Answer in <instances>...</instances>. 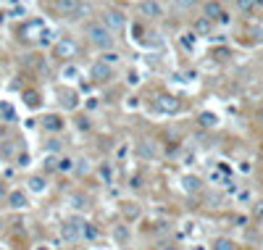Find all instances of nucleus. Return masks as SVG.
<instances>
[{
    "label": "nucleus",
    "instance_id": "1",
    "mask_svg": "<svg viewBox=\"0 0 263 250\" xmlns=\"http://www.w3.org/2000/svg\"><path fill=\"white\" fill-rule=\"evenodd\" d=\"M87 35H90V42L95 45L98 50H105V53L113 50V42H116V40H113V35L108 32L103 24H90V26H87Z\"/></svg>",
    "mask_w": 263,
    "mask_h": 250
},
{
    "label": "nucleus",
    "instance_id": "2",
    "mask_svg": "<svg viewBox=\"0 0 263 250\" xmlns=\"http://www.w3.org/2000/svg\"><path fill=\"white\" fill-rule=\"evenodd\" d=\"M82 232H84V221L76 216H69L64 224H61V237L66 242H79L82 240Z\"/></svg>",
    "mask_w": 263,
    "mask_h": 250
},
{
    "label": "nucleus",
    "instance_id": "3",
    "mask_svg": "<svg viewBox=\"0 0 263 250\" xmlns=\"http://www.w3.org/2000/svg\"><path fill=\"white\" fill-rule=\"evenodd\" d=\"M76 53H79V45H76L74 40H69V37H61L53 45V55L61 58V61H71Z\"/></svg>",
    "mask_w": 263,
    "mask_h": 250
},
{
    "label": "nucleus",
    "instance_id": "4",
    "mask_svg": "<svg viewBox=\"0 0 263 250\" xmlns=\"http://www.w3.org/2000/svg\"><path fill=\"white\" fill-rule=\"evenodd\" d=\"M124 24H127V19H124V13H121V11L108 8V11L103 13V26H105L111 35H119L121 29H124Z\"/></svg>",
    "mask_w": 263,
    "mask_h": 250
},
{
    "label": "nucleus",
    "instance_id": "5",
    "mask_svg": "<svg viewBox=\"0 0 263 250\" xmlns=\"http://www.w3.org/2000/svg\"><path fill=\"white\" fill-rule=\"evenodd\" d=\"M179 100L174 98V95H168V92H161V95L156 98V108L161 114H168V116H174V114H179Z\"/></svg>",
    "mask_w": 263,
    "mask_h": 250
},
{
    "label": "nucleus",
    "instance_id": "6",
    "mask_svg": "<svg viewBox=\"0 0 263 250\" xmlns=\"http://www.w3.org/2000/svg\"><path fill=\"white\" fill-rule=\"evenodd\" d=\"M82 11V0H55V13L58 16H76V13Z\"/></svg>",
    "mask_w": 263,
    "mask_h": 250
},
{
    "label": "nucleus",
    "instance_id": "7",
    "mask_svg": "<svg viewBox=\"0 0 263 250\" xmlns=\"http://www.w3.org/2000/svg\"><path fill=\"white\" fill-rule=\"evenodd\" d=\"M45 29H48V26H45V21H29V24H24L21 26V40H29V42H32V40H40V35L45 32Z\"/></svg>",
    "mask_w": 263,
    "mask_h": 250
},
{
    "label": "nucleus",
    "instance_id": "8",
    "mask_svg": "<svg viewBox=\"0 0 263 250\" xmlns=\"http://www.w3.org/2000/svg\"><path fill=\"white\" fill-rule=\"evenodd\" d=\"M90 74H92V79H95V82H108L113 76V69L108 64H103V61H95L92 69H90Z\"/></svg>",
    "mask_w": 263,
    "mask_h": 250
},
{
    "label": "nucleus",
    "instance_id": "9",
    "mask_svg": "<svg viewBox=\"0 0 263 250\" xmlns=\"http://www.w3.org/2000/svg\"><path fill=\"white\" fill-rule=\"evenodd\" d=\"M58 98H61V105H64L66 111H71V108L79 105V95H76V90H71V87H61Z\"/></svg>",
    "mask_w": 263,
    "mask_h": 250
},
{
    "label": "nucleus",
    "instance_id": "10",
    "mask_svg": "<svg viewBox=\"0 0 263 250\" xmlns=\"http://www.w3.org/2000/svg\"><path fill=\"white\" fill-rule=\"evenodd\" d=\"M6 200H8V206H11L13 211H24V208L29 206V198H26L24 190H11Z\"/></svg>",
    "mask_w": 263,
    "mask_h": 250
},
{
    "label": "nucleus",
    "instance_id": "11",
    "mask_svg": "<svg viewBox=\"0 0 263 250\" xmlns=\"http://www.w3.org/2000/svg\"><path fill=\"white\" fill-rule=\"evenodd\" d=\"M224 13H226V11L221 8V3H216V0H208V3L203 6V16H206L208 21H213V24H216V21H221Z\"/></svg>",
    "mask_w": 263,
    "mask_h": 250
},
{
    "label": "nucleus",
    "instance_id": "12",
    "mask_svg": "<svg viewBox=\"0 0 263 250\" xmlns=\"http://www.w3.org/2000/svg\"><path fill=\"white\" fill-rule=\"evenodd\" d=\"M137 153H140V158H145V161H156L158 158V145L153 143V140H142V143L137 145Z\"/></svg>",
    "mask_w": 263,
    "mask_h": 250
},
{
    "label": "nucleus",
    "instance_id": "13",
    "mask_svg": "<svg viewBox=\"0 0 263 250\" xmlns=\"http://www.w3.org/2000/svg\"><path fill=\"white\" fill-rule=\"evenodd\" d=\"M140 13L145 19H158L161 13H163V8H161V3H156V0H142L140 3Z\"/></svg>",
    "mask_w": 263,
    "mask_h": 250
},
{
    "label": "nucleus",
    "instance_id": "14",
    "mask_svg": "<svg viewBox=\"0 0 263 250\" xmlns=\"http://www.w3.org/2000/svg\"><path fill=\"white\" fill-rule=\"evenodd\" d=\"M42 127L48 132H61V129H64V119H61L58 114H48L42 119Z\"/></svg>",
    "mask_w": 263,
    "mask_h": 250
},
{
    "label": "nucleus",
    "instance_id": "15",
    "mask_svg": "<svg viewBox=\"0 0 263 250\" xmlns=\"http://www.w3.org/2000/svg\"><path fill=\"white\" fill-rule=\"evenodd\" d=\"M113 240H116L119 245H127V242L132 240L129 227H127V224H116V227H113Z\"/></svg>",
    "mask_w": 263,
    "mask_h": 250
},
{
    "label": "nucleus",
    "instance_id": "16",
    "mask_svg": "<svg viewBox=\"0 0 263 250\" xmlns=\"http://www.w3.org/2000/svg\"><path fill=\"white\" fill-rule=\"evenodd\" d=\"M21 98H24V105H26V108H40V103H42V98H40L37 90H24Z\"/></svg>",
    "mask_w": 263,
    "mask_h": 250
},
{
    "label": "nucleus",
    "instance_id": "17",
    "mask_svg": "<svg viewBox=\"0 0 263 250\" xmlns=\"http://www.w3.org/2000/svg\"><path fill=\"white\" fill-rule=\"evenodd\" d=\"M203 200H206L208 208H224V203H226V198H224L221 192H206Z\"/></svg>",
    "mask_w": 263,
    "mask_h": 250
},
{
    "label": "nucleus",
    "instance_id": "18",
    "mask_svg": "<svg viewBox=\"0 0 263 250\" xmlns=\"http://www.w3.org/2000/svg\"><path fill=\"white\" fill-rule=\"evenodd\" d=\"M200 184H203V179H200V177H192V174L182 177V187H184L187 192H197V190H200Z\"/></svg>",
    "mask_w": 263,
    "mask_h": 250
},
{
    "label": "nucleus",
    "instance_id": "19",
    "mask_svg": "<svg viewBox=\"0 0 263 250\" xmlns=\"http://www.w3.org/2000/svg\"><path fill=\"white\" fill-rule=\"evenodd\" d=\"M29 190H32L35 195H40V192H45V187H48V182H45V177H29Z\"/></svg>",
    "mask_w": 263,
    "mask_h": 250
},
{
    "label": "nucleus",
    "instance_id": "20",
    "mask_svg": "<svg viewBox=\"0 0 263 250\" xmlns=\"http://www.w3.org/2000/svg\"><path fill=\"white\" fill-rule=\"evenodd\" d=\"M213 32V21H208L206 16L195 21V35H211Z\"/></svg>",
    "mask_w": 263,
    "mask_h": 250
},
{
    "label": "nucleus",
    "instance_id": "21",
    "mask_svg": "<svg viewBox=\"0 0 263 250\" xmlns=\"http://www.w3.org/2000/svg\"><path fill=\"white\" fill-rule=\"evenodd\" d=\"M121 211H124V216H127L129 218V221H134V218L137 216H140V208H137V203H121Z\"/></svg>",
    "mask_w": 263,
    "mask_h": 250
},
{
    "label": "nucleus",
    "instance_id": "22",
    "mask_svg": "<svg viewBox=\"0 0 263 250\" xmlns=\"http://www.w3.org/2000/svg\"><path fill=\"white\" fill-rule=\"evenodd\" d=\"M82 237H84V240H90V242H95V240L100 237V229H98L95 224L84 221V232H82Z\"/></svg>",
    "mask_w": 263,
    "mask_h": 250
},
{
    "label": "nucleus",
    "instance_id": "23",
    "mask_svg": "<svg viewBox=\"0 0 263 250\" xmlns=\"http://www.w3.org/2000/svg\"><path fill=\"white\" fill-rule=\"evenodd\" d=\"M211 250H237V245H235V240H229V237H219L213 242Z\"/></svg>",
    "mask_w": 263,
    "mask_h": 250
},
{
    "label": "nucleus",
    "instance_id": "24",
    "mask_svg": "<svg viewBox=\"0 0 263 250\" xmlns=\"http://www.w3.org/2000/svg\"><path fill=\"white\" fill-rule=\"evenodd\" d=\"M0 116H3L6 121H16V111H13V105L3 103V100H0Z\"/></svg>",
    "mask_w": 263,
    "mask_h": 250
},
{
    "label": "nucleus",
    "instance_id": "25",
    "mask_svg": "<svg viewBox=\"0 0 263 250\" xmlns=\"http://www.w3.org/2000/svg\"><path fill=\"white\" fill-rule=\"evenodd\" d=\"M74 158H66V155H64V158H58V166H55V171H61V174H66V171H74Z\"/></svg>",
    "mask_w": 263,
    "mask_h": 250
},
{
    "label": "nucleus",
    "instance_id": "26",
    "mask_svg": "<svg viewBox=\"0 0 263 250\" xmlns=\"http://www.w3.org/2000/svg\"><path fill=\"white\" fill-rule=\"evenodd\" d=\"M98 174L103 177V182H105V184H111V182H113V169L108 166V163H100V166H98Z\"/></svg>",
    "mask_w": 263,
    "mask_h": 250
},
{
    "label": "nucleus",
    "instance_id": "27",
    "mask_svg": "<svg viewBox=\"0 0 263 250\" xmlns=\"http://www.w3.org/2000/svg\"><path fill=\"white\" fill-rule=\"evenodd\" d=\"M69 203H71V208H76V211H79V208H87V198H84L82 192L71 195V198H69Z\"/></svg>",
    "mask_w": 263,
    "mask_h": 250
},
{
    "label": "nucleus",
    "instance_id": "28",
    "mask_svg": "<svg viewBox=\"0 0 263 250\" xmlns=\"http://www.w3.org/2000/svg\"><path fill=\"white\" fill-rule=\"evenodd\" d=\"M98 61H103V64H108V66L113 69V64H119V61H121V55H119V53H113V50H108V53H103Z\"/></svg>",
    "mask_w": 263,
    "mask_h": 250
},
{
    "label": "nucleus",
    "instance_id": "29",
    "mask_svg": "<svg viewBox=\"0 0 263 250\" xmlns=\"http://www.w3.org/2000/svg\"><path fill=\"white\" fill-rule=\"evenodd\" d=\"M179 45H182L184 50H195V35H192V32L182 35V37H179Z\"/></svg>",
    "mask_w": 263,
    "mask_h": 250
},
{
    "label": "nucleus",
    "instance_id": "30",
    "mask_svg": "<svg viewBox=\"0 0 263 250\" xmlns=\"http://www.w3.org/2000/svg\"><path fill=\"white\" fill-rule=\"evenodd\" d=\"M200 124H203V127H216L219 119H216V114H211V111H203L200 114Z\"/></svg>",
    "mask_w": 263,
    "mask_h": 250
},
{
    "label": "nucleus",
    "instance_id": "31",
    "mask_svg": "<svg viewBox=\"0 0 263 250\" xmlns=\"http://www.w3.org/2000/svg\"><path fill=\"white\" fill-rule=\"evenodd\" d=\"M40 45H55V35H53V29H45V32L40 35V40H37Z\"/></svg>",
    "mask_w": 263,
    "mask_h": 250
},
{
    "label": "nucleus",
    "instance_id": "32",
    "mask_svg": "<svg viewBox=\"0 0 263 250\" xmlns=\"http://www.w3.org/2000/svg\"><path fill=\"white\" fill-rule=\"evenodd\" d=\"M76 129H79V132H90V129H92L90 116H79V119H76Z\"/></svg>",
    "mask_w": 263,
    "mask_h": 250
},
{
    "label": "nucleus",
    "instance_id": "33",
    "mask_svg": "<svg viewBox=\"0 0 263 250\" xmlns=\"http://www.w3.org/2000/svg\"><path fill=\"white\" fill-rule=\"evenodd\" d=\"M174 6H177L179 11H190V8L197 6V0H174Z\"/></svg>",
    "mask_w": 263,
    "mask_h": 250
},
{
    "label": "nucleus",
    "instance_id": "34",
    "mask_svg": "<svg viewBox=\"0 0 263 250\" xmlns=\"http://www.w3.org/2000/svg\"><path fill=\"white\" fill-rule=\"evenodd\" d=\"M61 76H64V79H79V71H76V66H64V71H61Z\"/></svg>",
    "mask_w": 263,
    "mask_h": 250
},
{
    "label": "nucleus",
    "instance_id": "35",
    "mask_svg": "<svg viewBox=\"0 0 263 250\" xmlns=\"http://www.w3.org/2000/svg\"><path fill=\"white\" fill-rule=\"evenodd\" d=\"M237 8L247 13V11H253V8H255V0H237Z\"/></svg>",
    "mask_w": 263,
    "mask_h": 250
},
{
    "label": "nucleus",
    "instance_id": "36",
    "mask_svg": "<svg viewBox=\"0 0 263 250\" xmlns=\"http://www.w3.org/2000/svg\"><path fill=\"white\" fill-rule=\"evenodd\" d=\"M237 200H240V203H250V200H253V192H250V190H237Z\"/></svg>",
    "mask_w": 263,
    "mask_h": 250
},
{
    "label": "nucleus",
    "instance_id": "37",
    "mask_svg": "<svg viewBox=\"0 0 263 250\" xmlns=\"http://www.w3.org/2000/svg\"><path fill=\"white\" fill-rule=\"evenodd\" d=\"M87 169H90V166H87V161H84V158L74 163V171H76V174H79V177H82V174H87Z\"/></svg>",
    "mask_w": 263,
    "mask_h": 250
},
{
    "label": "nucleus",
    "instance_id": "38",
    "mask_svg": "<svg viewBox=\"0 0 263 250\" xmlns=\"http://www.w3.org/2000/svg\"><path fill=\"white\" fill-rule=\"evenodd\" d=\"M253 216L258 218V221H260V218H263V200H258L255 206H253Z\"/></svg>",
    "mask_w": 263,
    "mask_h": 250
},
{
    "label": "nucleus",
    "instance_id": "39",
    "mask_svg": "<svg viewBox=\"0 0 263 250\" xmlns=\"http://www.w3.org/2000/svg\"><path fill=\"white\" fill-rule=\"evenodd\" d=\"M250 163H247V161H242V163H237V171H242V174H250Z\"/></svg>",
    "mask_w": 263,
    "mask_h": 250
},
{
    "label": "nucleus",
    "instance_id": "40",
    "mask_svg": "<svg viewBox=\"0 0 263 250\" xmlns=\"http://www.w3.org/2000/svg\"><path fill=\"white\" fill-rule=\"evenodd\" d=\"M132 190H140V187H142V177H132Z\"/></svg>",
    "mask_w": 263,
    "mask_h": 250
},
{
    "label": "nucleus",
    "instance_id": "41",
    "mask_svg": "<svg viewBox=\"0 0 263 250\" xmlns=\"http://www.w3.org/2000/svg\"><path fill=\"white\" fill-rule=\"evenodd\" d=\"M129 85H140V76H137V71H129Z\"/></svg>",
    "mask_w": 263,
    "mask_h": 250
},
{
    "label": "nucleus",
    "instance_id": "42",
    "mask_svg": "<svg viewBox=\"0 0 263 250\" xmlns=\"http://www.w3.org/2000/svg\"><path fill=\"white\" fill-rule=\"evenodd\" d=\"M19 166H29V155H26V153L19 155Z\"/></svg>",
    "mask_w": 263,
    "mask_h": 250
},
{
    "label": "nucleus",
    "instance_id": "43",
    "mask_svg": "<svg viewBox=\"0 0 263 250\" xmlns=\"http://www.w3.org/2000/svg\"><path fill=\"white\" fill-rule=\"evenodd\" d=\"M61 145H58V140H50V145H48V150H58Z\"/></svg>",
    "mask_w": 263,
    "mask_h": 250
},
{
    "label": "nucleus",
    "instance_id": "44",
    "mask_svg": "<svg viewBox=\"0 0 263 250\" xmlns=\"http://www.w3.org/2000/svg\"><path fill=\"white\" fill-rule=\"evenodd\" d=\"M258 124H260V127H263V108H260V111H258Z\"/></svg>",
    "mask_w": 263,
    "mask_h": 250
},
{
    "label": "nucleus",
    "instance_id": "45",
    "mask_svg": "<svg viewBox=\"0 0 263 250\" xmlns=\"http://www.w3.org/2000/svg\"><path fill=\"white\" fill-rule=\"evenodd\" d=\"M161 250H179V247H177V245H163Z\"/></svg>",
    "mask_w": 263,
    "mask_h": 250
},
{
    "label": "nucleus",
    "instance_id": "46",
    "mask_svg": "<svg viewBox=\"0 0 263 250\" xmlns=\"http://www.w3.org/2000/svg\"><path fill=\"white\" fill-rule=\"evenodd\" d=\"M190 250H206V247H203V245H192Z\"/></svg>",
    "mask_w": 263,
    "mask_h": 250
},
{
    "label": "nucleus",
    "instance_id": "47",
    "mask_svg": "<svg viewBox=\"0 0 263 250\" xmlns=\"http://www.w3.org/2000/svg\"><path fill=\"white\" fill-rule=\"evenodd\" d=\"M3 19H6V13H3V11H0V24H3Z\"/></svg>",
    "mask_w": 263,
    "mask_h": 250
},
{
    "label": "nucleus",
    "instance_id": "48",
    "mask_svg": "<svg viewBox=\"0 0 263 250\" xmlns=\"http://www.w3.org/2000/svg\"><path fill=\"white\" fill-rule=\"evenodd\" d=\"M37 250H50V247H48V245H40V247H37Z\"/></svg>",
    "mask_w": 263,
    "mask_h": 250
},
{
    "label": "nucleus",
    "instance_id": "49",
    "mask_svg": "<svg viewBox=\"0 0 263 250\" xmlns=\"http://www.w3.org/2000/svg\"><path fill=\"white\" fill-rule=\"evenodd\" d=\"M0 200H3V187H0Z\"/></svg>",
    "mask_w": 263,
    "mask_h": 250
}]
</instances>
